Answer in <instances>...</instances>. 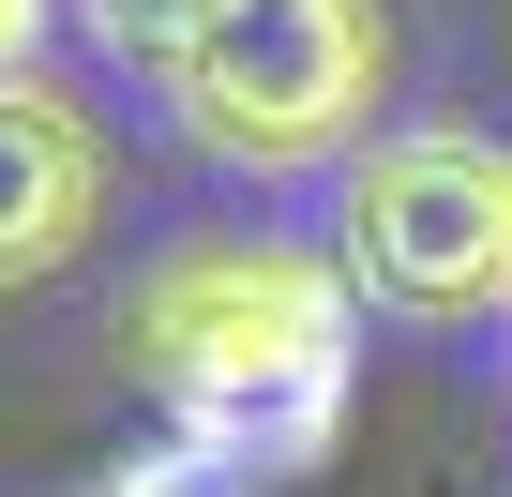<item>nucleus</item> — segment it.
<instances>
[{"label":"nucleus","mask_w":512,"mask_h":497,"mask_svg":"<svg viewBox=\"0 0 512 497\" xmlns=\"http://www.w3.org/2000/svg\"><path fill=\"white\" fill-rule=\"evenodd\" d=\"M106 181H121V151H106V121L61 76H16V91H0V302L91 257Z\"/></svg>","instance_id":"nucleus-4"},{"label":"nucleus","mask_w":512,"mask_h":497,"mask_svg":"<svg viewBox=\"0 0 512 497\" xmlns=\"http://www.w3.org/2000/svg\"><path fill=\"white\" fill-rule=\"evenodd\" d=\"M121 377L166 407V437L226 452V467H317L362 377V287L332 241H272V226H196L121 287Z\"/></svg>","instance_id":"nucleus-1"},{"label":"nucleus","mask_w":512,"mask_h":497,"mask_svg":"<svg viewBox=\"0 0 512 497\" xmlns=\"http://www.w3.org/2000/svg\"><path fill=\"white\" fill-rule=\"evenodd\" d=\"M46 16H61V0H0V91H16V76L46 61Z\"/></svg>","instance_id":"nucleus-7"},{"label":"nucleus","mask_w":512,"mask_h":497,"mask_svg":"<svg viewBox=\"0 0 512 497\" xmlns=\"http://www.w3.org/2000/svg\"><path fill=\"white\" fill-rule=\"evenodd\" d=\"M211 16H226V0H76V31H91L121 76H151V91H166V61H181Z\"/></svg>","instance_id":"nucleus-5"},{"label":"nucleus","mask_w":512,"mask_h":497,"mask_svg":"<svg viewBox=\"0 0 512 497\" xmlns=\"http://www.w3.org/2000/svg\"><path fill=\"white\" fill-rule=\"evenodd\" d=\"M332 257H347L362 317H407V332L512 317V151H482V136H377L332 181Z\"/></svg>","instance_id":"nucleus-3"},{"label":"nucleus","mask_w":512,"mask_h":497,"mask_svg":"<svg viewBox=\"0 0 512 497\" xmlns=\"http://www.w3.org/2000/svg\"><path fill=\"white\" fill-rule=\"evenodd\" d=\"M392 91V0H226V16L166 61V121L241 166V181H302L362 166Z\"/></svg>","instance_id":"nucleus-2"},{"label":"nucleus","mask_w":512,"mask_h":497,"mask_svg":"<svg viewBox=\"0 0 512 497\" xmlns=\"http://www.w3.org/2000/svg\"><path fill=\"white\" fill-rule=\"evenodd\" d=\"M91 497H256V467H226V452H196V437H151V452L106 467Z\"/></svg>","instance_id":"nucleus-6"}]
</instances>
